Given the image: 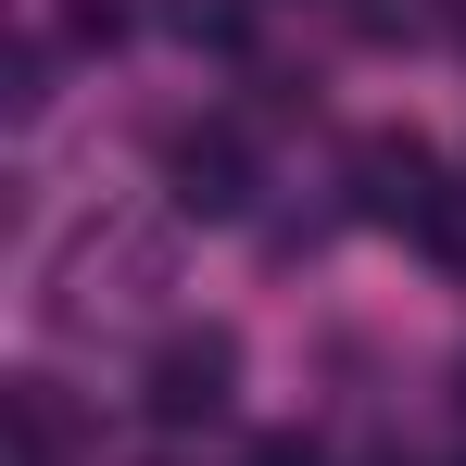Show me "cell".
<instances>
[{"label":"cell","instance_id":"obj_4","mask_svg":"<svg viewBox=\"0 0 466 466\" xmlns=\"http://www.w3.org/2000/svg\"><path fill=\"white\" fill-rule=\"evenodd\" d=\"M265 466H315V454H303V441H265Z\"/></svg>","mask_w":466,"mask_h":466},{"label":"cell","instance_id":"obj_2","mask_svg":"<svg viewBox=\"0 0 466 466\" xmlns=\"http://www.w3.org/2000/svg\"><path fill=\"white\" fill-rule=\"evenodd\" d=\"M441 152L429 139H366L353 152V215H379V228H441Z\"/></svg>","mask_w":466,"mask_h":466},{"label":"cell","instance_id":"obj_1","mask_svg":"<svg viewBox=\"0 0 466 466\" xmlns=\"http://www.w3.org/2000/svg\"><path fill=\"white\" fill-rule=\"evenodd\" d=\"M239 390V340L228 328H177L152 353V379H139V403H152V429H215Z\"/></svg>","mask_w":466,"mask_h":466},{"label":"cell","instance_id":"obj_3","mask_svg":"<svg viewBox=\"0 0 466 466\" xmlns=\"http://www.w3.org/2000/svg\"><path fill=\"white\" fill-rule=\"evenodd\" d=\"M164 189H177V215H239L252 202V139L239 127H177L164 139Z\"/></svg>","mask_w":466,"mask_h":466}]
</instances>
